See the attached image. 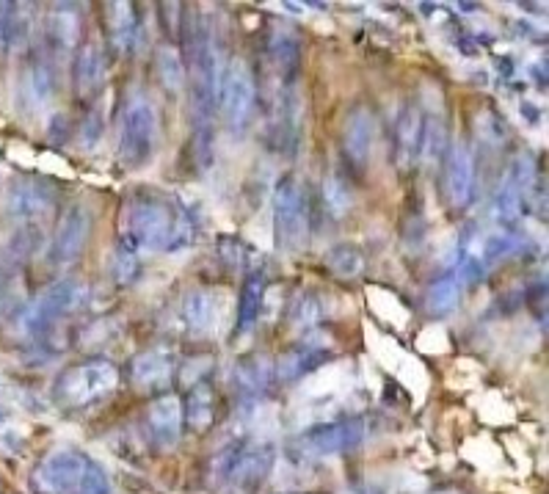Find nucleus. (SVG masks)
<instances>
[{
    "mask_svg": "<svg viewBox=\"0 0 549 494\" xmlns=\"http://www.w3.org/2000/svg\"><path fill=\"white\" fill-rule=\"evenodd\" d=\"M119 241L138 254L183 252L196 241V221L183 202L136 191L119 210Z\"/></svg>",
    "mask_w": 549,
    "mask_h": 494,
    "instance_id": "obj_1",
    "label": "nucleus"
},
{
    "mask_svg": "<svg viewBox=\"0 0 549 494\" xmlns=\"http://www.w3.org/2000/svg\"><path fill=\"white\" fill-rule=\"evenodd\" d=\"M158 150V111L149 97L133 94L119 119V161L127 169H141Z\"/></svg>",
    "mask_w": 549,
    "mask_h": 494,
    "instance_id": "obj_2",
    "label": "nucleus"
},
{
    "mask_svg": "<svg viewBox=\"0 0 549 494\" xmlns=\"http://www.w3.org/2000/svg\"><path fill=\"white\" fill-rule=\"evenodd\" d=\"M309 235V199L304 185L285 174L274 191V241L285 254L304 249Z\"/></svg>",
    "mask_w": 549,
    "mask_h": 494,
    "instance_id": "obj_3",
    "label": "nucleus"
},
{
    "mask_svg": "<svg viewBox=\"0 0 549 494\" xmlns=\"http://www.w3.org/2000/svg\"><path fill=\"white\" fill-rule=\"evenodd\" d=\"M119 384V370L108 359H89L67 368L56 381V398L69 409L105 401Z\"/></svg>",
    "mask_w": 549,
    "mask_h": 494,
    "instance_id": "obj_4",
    "label": "nucleus"
},
{
    "mask_svg": "<svg viewBox=\"0 0 549 494\" xmlns=\"http://www.w3.org/2000/svg\"><path fill=\"white\" fill-rule=\"evenodd\" d=\"M86 301V285L78 279H58L50 288H45L34 301L31 307L23 312V329L31 337L47 334L56 323H61L67 315L81 307Z\"/></svg>",
    "mask_w": 549,
    "mask_h": 494,
    "instance_id": "obj_5",
    "label": "nucleus"
},
{
    "mask_svg": "<svg viewBox=\"0 0 549 494\" xmlns=\"http://www.w3.org/2000/svg\"><path fill=\"white\" fill-rule=\"evenodd\" d=\"M370 437V423L365 417H340L307 428L296 439L304 456H343L356 450Z\"/></svg>",
    "mask_w": 549,
    "mask_h": 494,
    "instance_id": "obj_6",
    "label": "nucleus"
},
{
    "mask_svg": "<svg viewBox=\"0 0 549 494\" xmlns=\"http://www.w3.org/2000/svg\"><path fill=\"white\" fill-rule=\"evenodd\" d=\"M254 103H257V86H254L252 69L243 61H232L221 69V83H218V105L227 119L232 133H243L252 122Z\"/></svg>",
    "mask_w": 549,
    "mask_h": 494,
    "instance_id": "obj_7",
    "label": "nucleus"
},
{
    "mask_svg": "<svg viewBox=\"0 0 549 494\" xmlns=\"http://www.w3.org/2000/svg\"><path fill=\"white\" fill-rule=\"evenodd\" d=\"M89 464L92 456L83 450H53L47 459L39 461V467L31 475V486L36 494H75Z\"/></svg>",
    "mask_w": 549,
    "mask_h": 494,
    "instance_id": "obj_8",
    "label": "nucleus"
},
{
    "mask_svg": "<svg viewBox=\"0 0 549 494\" xmlns=\"http://www.w3.org/2000/svg\"><path fill=\"white\" fill-rule=\"evenodd\" d=\"M89 235H92L89 207L72 205L58 221L56 235H53L50 249H47V263L53 268H67V265L78 263L86 243H89Z\"/></svg>",
    "mask_w": 549,
    "mask_h": 494,
    "instance_id": "obj_9",
    "label": "nucleus"
},
{
    "mask_svg": "<svg viewBox=\"0 0 549 494\" xmlns=\"http://www.w3.org/2000/svg\"><path fill=\"white\" fill-rule=\"evenodd\" d=\"M276 464V448L271 442H246V448L238 453L235 464L229 467L227 478L221 486H227L232 494H254L271 475Z\"/></svg>",
    "mask_w": 549,
    "mask_h": 494,
    "instance_id": "obj_10",
    "label": "nucleus"
},
{
    "mask_svg": "<svg viewBox=\"0 0 549 494\" xmlns=\"http://www.w3.org/2000/svg\"><path fill=\"white\" fill-rule=\"evenodd\" d=\"M533 180H536V161L533 155H516L508 172H505L503 183H500V191H497V199H494V213L500 221H514L519 219L522 207H525V199L533 188Z\"/></svg>",
    "mask_w": 549,
    "mask_h": 494,
    "instance_id": "obj_11",
    "label": "nucleus"
},
{
    "mask_svg": "<svg viewBox=\"0 0 549 494\" xmlns=\"http://www.w3.org/2000/svg\"><path fill=\"white\" fill-rule=\"evenodd\" d=\"M58 205V185L45 177H23L9 191V213L17 219L34 221L47 216Z\"/></svg>",
    "mask_w": 549,
    "mask_h": 494,
    "instance_id": "obj_12",
    "label": "nucleus"
},
{
    "mask_svg": "<svg viewBox=\"0 0 549 494\" xmlns=\"http://www.w3.org/2000/svg\"><path fill=\"white\" fill-rule=\"evenodd\" d=\"M475 194V155L467 141H456L445 155V196L447 205L467 207Z\"/></svg>",
    "mask_w": 549,
    "mask_h": 494,
    "instance_id": "obj_13",
    "label": "nucleus"
},
{
    "mask_svg": "<svg viewBox=\"0 0 549 494\" xmlns=\"http://www.w3.org/2000/svg\"><path fill=\"white\" fill-rule=\"evenodd\" d=\"M174 351L166 345H155L141 351L138 357L130 362V381L133 387L141 392H166V387L174 379Z\"/></svg>",
    "mask_w": 549,
    "mask_h": 494,
    "instance_id": "obj_14",
    "label": "nucleus"
},
{
    "mask_svg": "<svg viewBox=\"0 0 549 494\" xmlns=\"http://www.w3.org/2000/svg\"><path fill=\"white\" fill-rule=\"evenodd\" d=\"M183 434V403L174 392H163L147 412V437L158 450H172Z\"/></svg>",
    "mask_w": 549,
    "mask_h": 494,
    "instance_id": "obj_15",
    "label": "nucleus"
},
{
    "mask_svg": "<svg viewBox=\"0 0 549 494\" xmlns=\"http://www.w3.org/2000/svg\"><path fill=\"white\" fill-rule=\"evenodd\" d=\"M332 359V345L318 343L315 337H307L296 343L290 351H285L279 362L274 365V376L282 384H296L304 376H309L312 370H318Z\"/></svg>",
    "mask_w": 549,
    "mask_h": 494,
    "instance_id": "obj_16",
    "label": "nucleus"
},
{
    "mask_svg": "<svg viewBox=\"0 0 549 494\" xmlns=\"http://www.w3.org/2000/svg\"><path fill=\"white\" fill-rule=\"evenodd\" d=\"M373 147H376V116H373V111L367 105H356L354 111L345 116V158L354 166H367L370 155H373Z\"/></svg>",
    "mask_w": 549,
    "mask_h": 494,
    "instance_id": "obj_17",
    "label": "nucleus"
},
{
    "mask_svg": "<svg viewBox=\"0 0 549 494\" xmlns=\"http://www.w3.org/2000/svg\"><path fill=\"white\" fill-rule=\"evenodd\" d=\"M81 39V12L78 6L58 3L47 12L45 20V42L53 56H69L78 50Z\"/></svg>",
    "mask_w": 549,
    "mask_h": 494,
    "instance_id": "obj_18",
    "label": "nucleus"
},
{
    "mask_svg": "<svg viewBox=\"0 0 549 494\" xmlns=\"http://www.w3.org/2000/svg\"><path fill=\"white\" fill-rule=\"evenodd\" d=\"M420 147H423V111L409 103L403 105L395 125V166L401 172H412L420 161Z\"/></svg>",
    "mask_w": 549,
    "mask_h": 494,
    "instance_id": "obj_19",
    "label": "nucleus"
},
{
    "mask_svg": "<svg viewBox=\"0 0 549 494\" xmlns=\"http://www.w3.org/2000/svg\"><path fill=\"white\" fill-rule=\"evenodd\" d=\"M218 299L213 290L207 288H194L185 293L183 299V323L185 329L196 337H205V334H213L218 326Z\"/></svg>",
    "mask_w": 549,
    "mask_h": 494,
    "instance_id": "obj_20",
    "label": "nucleus"
},
{
    "mask_svg": "<svg viewBox=\"0 0 549 494\" xmlns=\"http://www.w3.org/2000/svg\"><path fill=\"white\" fill-rule=\"evenodd\" d=\"M75 92L83 100H92L105 83V50L100 42H86L75 53Z\"/></svg>",
    "mask_w": 549,
    "mask_h": 494,
    "instance_id": "obj_21",
    "label": "nucleus"
},
{
    "mask_svg": "<svg viewBox=\"0 0 549 494\" xmlns=\"http://www.w3.org/2000/svg\"><path fill=\"white\" fill-rule=\"evenodd\" d=\"M183 403V423H188L191 431L202 434L213 426L216 420V392L207 381H194Z\"/></svg>",
    "mask_w": 549,
    "mask_h": 494,
    "instance_id": "obj_22",
    "label": "nucleus"
},
{
    "mask_svg": "<svg viewBox=\"0 0 549 494\" xmlns=\"http://www.w3.org/2000/svg\"><path fill=\"white\" fill-rule=\"evenodd\" d=\"M326 315H329V301H326V296H323L321 290L307 288L293 296L290 310H287V321L298 332H312V329H318L326 321Z\"/></svg>",
    "mask_w": 549,
    "mask_h": 494,
    "instance_id": "obj_23",
    "label": "nucleus"
},
{
    "mask_svg": "<svg viewBox=\"0 0 549 494\" xmlns=\"http://www.w3.org/2000/svg\"><path fill=\"white\" fill-rule=\"evenodd\" d=\"M268 58L274 61L279 81H296L301 61V39L287 28H274L268 36Z\"/></svg>",
    "mask_w": 549,
    "mask_h": 494,
    "instance_id": "obj_24",
    "label": "nucleus"
},
{
    "mask_svg": "<svg viewBox=\"0 0 549 494\" xmlns=\"http://www.w3.org/2000/svg\"><path fill=\"white\" fill-rule=\"evenodd\" d=\"M274 379V365L271 359L263 357V354H252V357H243L235 370H232V381L241 395H249V398H257L268 390V384Z\"/></svg>",
    "mask_w": 549,
    "mask_h": 494,
    "instance_id": "obj_25",
    "label": "nucleus"
},
{
    "mask_svg": "<svg viewBox=\"0 0 549 494\" xmlns=\"http://www.w3.org/2000/svg\"><path fill=\"white\" fill-rule=\"evenodd\" d=\"M56 92V78H53V67L47 61H34L31 67L23 72V83H20V97L31 111H42Z\"/></svg>",
    "mask_w": 549,
    "mask_h": 494,
    "instance_id": "obj_26",
    "label": "nucleus"
},
{
    "mask_svg": "<svg viewBox=\"0 0 549 494\" xmlns=\"http://www.w3.org/2000/svg\"><path fill=\"white\" fill-rule=\"evenodd\" d=\"M39 243H42V230H39V224L25 221L23 227L14 232L12 238L6 241V246H3V252H0V265H3L6 271L23 268V265L39 252Z\"/></svg>",
    "mask_w": 549,
    "mask_h": 494,
    "instance_id": "obj_27",
    "label": "nucleus"
},
{
    "mask_svg": "<svg viewBox=\"0 0 549 494\" xmlns=\"http://www.w3.org/2000/svg\"><path fill=\"white\" fill-rule=\"evenodd\" d=\"M108 23H111V42L119 53H130L141 39V20L133 3H111L108 6Z\"/></svg>",
    "mask_w": 549,
    "mask_h": 494,
    "instance_id": "obj_28",
    "label": "nucleus"
},
{
    "mask_svg": "<svg viewBox=\"0 0 549 494\" xmlns=\"http://www.w3.org/2000/svg\"><path fill=\"white\" fill-rule=\"evenodd\" d=\"M265 301V274L263 271H252L246 276L241 290V301H238V332L246 334L252 332L257 321H260V312H263Z\"/></svg>",
    "mask_w": 549,
    "mask_h": 494,
    "instance_id": "obj_29",
    "label": "nucleus"
},
{
    "mask_svg": "<svg viewBox=\"0 0 549 494\" xmlns=\"http://www.w3.org/2000/svg\"><path fill=\"white\" fill-rule=\"evenodd\" d=\"M458 296H461V282L456 274H445L436 279L425 293V307L436 318H447L458 310Z\"/></svg>",
    "mask_w": 549,
    "mask_h": 494,
    "instance_id": "obj_30",
    "label": "nucleus"
},
{
    "mask_svg": "<svg viewBox=\"0 0 549 494\" xmlns=\"http://www.w3.org/2000/svg\"><path fill=\"white\" fill-rule=\"evenodd\" d=\"M323 263L337 279H356L365 271V252L356 243H337L326 252Z\"/></svg>",
    "mask_w": 549,
    "mask_h": 494,
    "instance_id": "obj_31",
    "label": "nucleus"
},
{
    "mask_svg": "<svg viewBox=\"0 0 549 494\" xmlns=\"http://www.w3.org/2000/svg\"><path fill=\"white\" fill-rule=\"evenodd\" d=\"M28 31L25 14L17 3H0V58H6L20 45Z\"/></svg>",
    "mask_w": 549,
    "mask_h": 494,
    "instance_id": "obj_32",
    "label": "nucleus"
},
{
    "mask_svg": "<svg viewBox=\"0 0 549 494\" xmlns=\"http://www.w3.org/2000/svg\"><path fill=\"white\" fill-rule=\"evenodd\" d=\"M447 127L439 114L423 116V147H420V161L442 163L447 155Z\"/></svg>",
    "mask_w": 549,
    "mask_h": 494,
    "instance_id": "obj_33",
    "label": "nucleus"
},
{
    "mask_svg": "<svg viewBox=\"0 0 549 494\" xmlns=\"http://www.w3.org/2000/svg\"><path fill=\"white\" fill-rule=\"evenodd\" d=\"M138 274H141V254L119 241L114 254H111V279H114L116 285L127 288V285L136 282Z\"/></svg>",
    "mask_w": 549,
    "mask_h": 494,
    "instance_id": "obj_34",
    "label": "nucleus"
},
{
    "mask_svg": "<svg viewBox=\"0 0 549 494\" xmlns=\"http://www.w3.org/2000/svg\"><path fill=\"white\" fill-rule=\"evenodd\" d=\"M185 61L174 47H161L158 50V78H161L163 89L169 92H180L185 86Z\"/></svg>",
    "mask_w": 549,
    "mask_h": 494,
    "instance_id": "obj_35",
    "label": "nucleus"
},
{
    "mask_svg": "<svg viewBox=\"0 0 549 494\" xmlns=\"http://www.w3.org/2000/svg\"><path fill=\"white\" fill-rule=\"evenodd\" d=\"M323 202L329 205L334 216H343L348 213V207H351V194H348V188L340 177H329L326 183H323Z\"/></svg>",
    "mask_w": 549,
    "mask_h": 494,
    "instance_id": "obj_36",
    "label": "nucleus"
},
{
    "mask_svg": "<svg viewBox=\"0 0 549 494\" xmlns=\"http://www.w3.org/2000/svg\"><path fill=\"white\" fill-rule=\"evenodd\" d=\"M75 494H111V478H108V472L92 459L89 464V470L83 475L81 486H78V492Z\"/></svg>",
    "mask_w": 549,
    "mask_h": 494,
    "instance_id": "obj_37",
    "label": "nucleus"
},
{
    "mask_svg": "<svg viewBox=\"0 0 549 494\" xmlns=\"http://www.w3.org/2000/svg\"><path fill=\"white\" fill-rule=\"evenodd\" d=\"M100 138H103V114H100V108H92L86 119L81 122V141L86 150H92L100 144Z\"/></svg>",
    "mask_w": 549,
    "mask_h": 494,
    "instance_id": "obj_38",
    "label": "nucleus"
},
{
    "mask_svg": "<svg viewBox=\"0 0 549 494\" xmlns=\"http://www.w3.org/2000/svg\"><path fill=\"white\" fill-rule=\"evenodd\" d=\"M340 494H373V489L370 486H351V489H345Z\"/></svg>",
    "mask_w": 549,
    "mask_h": 494,
    "instance_id": "obj_39",
    "label": "nucleus"
},
{
    "mask_svg": "<svg viewBox=\"0 0 549 494\" xmlns=\"http://www.w3.org/2000/svg\"><path fill=\"white\" fill-rule=\"evenodd\" d=\"M431 494H458V492H453V489H436V492Z\"/></svg>",
    "mask_w": 549,
    "mask_h": 494,
    "instance_id": "obj_40",
    "label": "nucleus"
},
{
    "mask_svg": "<svg viewBox=\"0 0 549 494\" xmlns=\"http://www.w3.org/2000/svg\"><path fill=\"white\" fill-rule=\"evenodd\" d=\"M0 301H3V299H0Z\"/></svg>",
    "mask_w": 549,
    "mask_h": 494,
    "instance_id": "obj_41",
    "label": "nucleus"
}]
</instances>
